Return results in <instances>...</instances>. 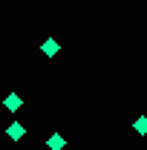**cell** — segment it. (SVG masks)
Returning <instances> with one entry per match:
<instances>
[{
	"label": "cell",
	"instance_id": "277c9868",
	"mask_svg": "<svg viewBox=\"0 0 147 150\" xmlns=\"http://www.w3.org/2000/svg\"><path fill=\"white\" fill-rule=\"evenodd\" d=\"M55 52H58V40H52V38H49V40L43 43V55H55Z\"/></svg>",
	"mask_w": 147,
	"mask_h": 150
},
{
	"label": "cell",
	"instance_id": "6da1fadb",
	"mask_svg": "<svg viewBox=\"0 0 147 150\" xmlns=\"http://www.w3.org/2000/svg\"><path fill=\"white\" fill-rule=\"evenodd\" d=\"M9 139H12V142H20V139H23V136H26V130H23V124H18V121H15V124H9Z\"/></svg>",
	"mask_w": 147,
	"mask_h": 150
},
{
	"label": "cell",
	"instance_id": "5b68a950",
	"mask_svg": "<svg viewBox=\"0 0 147 150\" xmlns=\"http://www.w3.org/2000/svg\"><path fill=\"white\" fill-rule=\"evenodd\" d=\"M136 130H139V133H147V118H139V121H136Z\"/></svg>",
	"mask_w": 147,
	"mask_h": 150
},
{
	"label": "cell",
	"instance_id": "7a4b0ae2",
	"mask_svg": "<svg viewBox=\"0 0 147 150\" xmlns=\"http://www.w3.org/2000/svg\"><path fill=\"white\" fill-rule=\"evenodd\" d=\"M3 104H6V110H9V112H18V107L23 104V98H20V95H6Z\"/></svg>",
	"mask_w": 147,
	"mask_h": 150
},
{
	"label": "cell",
	"instance_id": "3957f363",
	"mask_svg": "<svg viewBox=\"0 0 147 150\" xmlns=\"http://www.w3.org/2000/svg\"><path fill=\"white\" fill-rule=\"evenodd\" d=\"M46 147H49V150H61V147H64V139H61V136H49Z\"/></svg>",
	"mask_w": 147,
	"mask_h": 150
}]
</instances>
